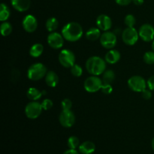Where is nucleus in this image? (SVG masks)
I'll return each instance as SVG.
<instances>
[{"instance_id": "nucleus-1", "label": "nucleus", "mask_w": 154, "mask_h": 154, "mask_svg": "<svg viewBox=\"0 0 154 154\" xmlns=\"http://www.w3.org/2000/svg\"><path fill=\"white\" fill-rule=\"evenodd\" d=\"M83 28L78 23L70 22L65 25L62 29V35L69 42H75L79 40L83 35Z\"/></svg>"}, {"instance_id": "nucleus-2", "label": "nucleus", "mask_w": 154, "mask_h": 154, "mask_svg": "<svg viewBox=\"0 0 154 154\" xmlns=\"http://www.w3.org/2000/svg\"><path fill=\"white\" fill-rule=\"evenodd\" d=\"M86 69L92 75L99 76L106 70V61L100 57L93 56L86 62Z\"/></svg>"}, {"instance_id": "nucleus-3", "label": "nucleus", "mask_w": 154, "mask_h": 154, "mask_svg": "<svg viewBox=\"0 0 154 154\" xmlns=\"http://www.w3.org/2000/svg\"><path fill=\"white\" fill-rule=\"evenodd\" d=\"M47 68L41 63H36L32 65L27 72V77L32 81H38L46 76Z\"/></svg>"}, {"instance_id": "nucleus-4", "label": "nucleus", "mask_w": 154, "mask_h": 154, "mask_svg": "<svg viewBox=\"0 0 154 154\" xmlns=\"http://www.w3.org/2000/svg\"><path fill=\"white\" fill-rule=\"evenodd\" d=\"M42 103L37 102V101H32V102H29L25 108V114L26 116L29 119L38 118L41 115L42 111Z\"/></svg>"}, {"instance_id": "nucleus-5", "label": "nucleus", "mask_w": 154, "mask_h": 154, "mask_svg": "<svg viewBox=\"0 0 154 154\" xmlns=\"http://www.w3.org/2000/svg\"><path fill=\"white\" fill-rule=\"evenodd\" d=\"M128 86L132 91L141 93L145 90L147 84L144 78L139 75H135L128 80Z\"/></svg>"}, {"instance_id": "nucleus-6", "label": "nucleus", "mask_w": 154, "mask_h": 154, "mask_svg": "<svg viewBox=\"0 0 154 154\" xmlns=\"http://www.w3.org/2000/svg\"><path fill=\"white\" fill-rule=\"evenodd\" d=\"M103 84V81L96 75L89 77L84 81V88L89 93H96L101 90Z\"/></svg>"}, {"instance_id": "nucleus-7", "label": "nucleus", "mask_w": 154, "mask_h": 154, "mask_svg": "<svg viewBox=\"0 0 154 154\" xmlns=\"http://www.w3.org/2000/svg\"><path fill=\"white\" fill-rule=\"evenodd\" d=\"M59 61L63 67L72 68L75 64V56L70 50H63L59 54Z\"/></svg>"}, {"instance_id": "nucleus-8", "label": "nucleus", "mask_w": 154, "mask_h": 154, "mask_svg": "<svg viewBox=\"0 0 154 154\" xmlns=\"http://www.w3.org/2000/svg\"><path fill=\"white\" fill-rule=\"evenodd\" d=\"M139 34L134 27H127L122 33V39L126 45L132 46L138 40Z\"/></svg>"}, {"instance_id": "nucleus-9", "label": "nucleus", "mask_w": 154, "mask_h": 154, "mask_svg": "<svg viewBox=\"0 0 154 154\" xmlns=\"http://www.w3.org/2000/svg\"><path fill=\"white\" fill-rule=\"evenodd\" d=\"M100 43L106 49H112L117 45V35L115 33L106 31L101 35Z\"/></svg>"}, {"instance_id": "nucleus-10", "label": "nucleus", "mask_w": 154, "mask_h": 154, "mask_svg": "<svg viewBox=\"0 0 154 154\" xmlns=\"http://www.w3.org/2000/svg\"><path fill=\"white\" fill-rule=\"evenodd\" d=\"M59 120L63 127L70 128L75 124V116L71 110H63L59 117Z\"/></svg>"}, {"instance_id": "nucleus-11", "label": "nucleus", "mask_w": 154, "mask_h": 154, "mask_svg": "<svg viewBox=\"0 0 154 154\" xmlns=\"http://www.w3.org/2000/svg\"><path fill=\"white\" fill-rule=\"evenodd\" d=\"M139 37L144 42H150L154 40V27L148 23L143 24L138 31Z\"/></svg>"}, {"instance_id": "nucleus-12", "label": "nucleus", "mask_w": 154, "mask_h": 154, "mask_svg": "<svg viewBox=\"0 0 154 154\" xmlns=\"http://www.w3.org/2000/svg\"><path fill=\"white\" fill-rule=\"evenodd\" d=\"M48 43L54 49H60L64 45V37L59 32H53L48 35Z\"/></svg>"}, {"instance_id": "nucleus-13", "label": "nucleus", "mask_w": 154, "mask_h": 154, "mask_svg": "<svg viewBox=\"0 0 154 154\" xmlns=\"http://www.w3.org/2000/svg\"><path fill=\"white\" fill-rule=\"evenodd\" d=\"M22 25L24 30L27 32H33L38 27L37 19L33 15L28 14L23 20Z\"/></svg>"}, {"instance_id": "nucleus-14", "label": "nucleus", "mask_w": 154, "mask_h": 154, "mask_svg": "<svg viewBox=\"0 0 154 154\" xmlns=\"http://www.w3.org/2000/svg\"><path fill=\"white\" fill-rule=\"evenodd\" d=\"M96 25L101 31H108L112 26V21L106 14H100L96 19Z\"/></svg>"}, {"instance_id": "nucleus-15", "label": "nucleus", "mask_w": 154, "mask_h": 154, "mask_svg": "<svg viewBox=\"0 0 154 154\" xmlns=\"http://www.w3.org/2000/svg\"><path fill=\"white\" fill-rule=\"evenodd\" d=\"M12 6L19 12H25L29 10L31 5L30 0H11Z\"/></svg>"}, {"instance_id": "nucleus-16", "label": "nucleus", "mask_w": 154, "mask_h": 154, "mask_svg": "<svg viewBox=\"0 0 154 154\" xmlns=\"http://www.w3.org/2000/svg\"><path fill=\"white\" fill-rule=\"evenodd\" d=\"M78 150L81 154H92L96 150V145L90 141H87L80 144Z\"/></svg>"}, {"instance_id": "nucleus-17", "label": "nucleus", "mask_w": 154, "mask_h": 154, "mask_svg": "<svg viewBox=\"0 0 154 154\" xmlns=\"http://www.w3.org/2000/svg\"><path fill=\"white\" fill-rule=\"evenodd\" d=\"M120 53L117 50L111 49L106 54L105 60L109 64H115L120 60Z\"/></svg>"}, {"instance_id": "nucleus-18", "label": "nucleus", "mask_w": 154, "mask_h": 154, "mask_svg": "<svg viewBox=\"0 0 154 154\" xmlns=\"http://www.w3.org/2000/svg\"><path fill=\"white\" fill-rule=\"evenodd\" d=\"M45 82L50 87H55L59 83V77L56 72L49 71L45 76Z\"/></svg>"}, {"instance_id": "nucleus-19", "label": "nucleus", "mask_w": 154, "mask_h": 154, "mask_svg": "<svg viewBox=\"0 0 154 154\" xmlns=\"http://www.w3.org/2000/svg\"><path fill=\"white\" fill-rule=\"evenodd\" d=\"M101 35V30L99 28L96 27H92V28L89 29L86 32V38L88 39L89 41H96L97 39L100 38Z\"/></svg>"}, {"instance_id": "nucleus-20", "label": "nucleus", "mask_w": 154, "mask_h": 154, "mask_svg": "<svg viewBox=\"0 0 154 154\" xmlns=\"http://www.w3.org/2000/svg\"><path fill=\"white\" fill-rule=\"evenodd\" d=\"M26 95L28 99L32 101L39 100L42 98V96H43L42 92L38 90V89L35 88V87H30V88H29V90H27Z\"/></svg>"}, {"instance_id": "nucleus-21", "label": "nucleus", "mask_w": 154, "mask_h": 154, "mask_svg": "<svg viewBox=\"0 0 154 154\" xmlns=\"http://www.w3.org/2000/svg\"><path fill=\"white\" fill-rule=\"evenodd\" d=\"M44 51V47L42 44L36 43L34 44L31 47L29 51L30 56L32 57H38L42 54Z\"/></svg>"}, {"instance_id": "nucleus-22", "label": "nucleus", "mask_w": 154, "mask_h": 154, "mask_svg": "<svg viewBox=\"0 0 154 154\" xmlns=\"http://www.w3.org/2000/svg\"><path fill=\"white\" fill-rule=\"evenodd\" d=\"M114 79H115V74L112 70L109 69V70L105 71V72L103 73V76H102L103 84H111Z\"/></svg>"}, {"instance_id": "nucleus-23", "label": "nucleus", "mask_w": 154, "mask_h": 154, "mask_svg": "<svg viewBox=\"0 0 154 154\" xmlns=\"http://www.w3.org/2000/svg\"><path fill=\"white\" fill-rule=\"evenodd\" d=\"M10 14L11 12L8 7L4 3H2L0 5V20L2 22L6 21L10 17Z\"/></svg>"}, {"instance_id": "nucleus-24", "label": "nucleus", "mask_w": 154, "mask_h": 154, "mask_svg": "<svg viewBox=\"0 0 154 154\" xmlns=\"http://www.w3.org/2000/svg\"><path fill=\"white\" fill-rule=\"evenodd\" d=\"M59 26V21L57 18L51 17L47 20L46 22V29L48 31L53 32L57 29Z\"/></svg>"}, {"instance_id": "nucleus-25", "label": "nucleus", "mask_w": 154, "mask_h": 154, "mask_svg": "<svg viewBox=\"0 0 154 154\" xmlns=\"http://www.w3.org/2000/svg\"><path fill=\"white\" fill-rule=\"evenodd\" d=\"M0 29H1V33L2 36H8L12 32V25L8 22H3L2 23L1 26H0Z\"/></svg>"}, {"instance_id": "nucleus-26", "label": "nucleus", "mask_w": 154, "mask_h": 154, "mask_svg": "<svg viewBox=\"0 0 154 154\" xmlns=\"http://www.w3.org/2000/svg\"><path fill=\"white\" fill-rule=\"evenodd\" d=\"M68 147L69 149H75L76 150L80 146V141L79 138L76 136H71L68 139Z\"/></svg>"}, {"instance_id": "nucleus-27", "label": "nucleus", "mask_w": 154, "mask_h": 154, "mask_svg": "<svg viewBox=\"0 0 154 154\" xmlns=\"http://www.w3.org/2000/svg\"><path fill=\"white\" fill-rule=\"evenodd\" d=\"M144 63L148 65L154 64V51H147L144 55Z\"/></svg>"}, {"instance_id": "nucleus-28", "label": "nucleus", "mask_w": 154, "mask_h": 154, "mask_svg": "<svg viewBox=\"0 0 154 154\" xmlns=\"http://www.w3.org/2000/svg\"><path fill=\"white\" fill-rule=\"evenodd\" d=\"M71 73L72 74V75H74L75 77L77 78H79L83 74V69L81 68V66H79L78 64H75L72 68H71Z\"/></svg>"}, {"instance_id": "nucleus-29", "label": "nucleus", "mask_w": 154, "mask_h": 154, "mask_svg": "<svg viewBox=\"0 0 154 154\" xmlns=\"http://www.w3.org/2000/svg\"><path fill=\"white\" fill-rule=\"evenodd\" d=\"M124 23L127 27H134L136 23V20L132 14H127L125 17Z\"/></svg>"}, {"instance_id": "nucleus-30", "label": "nucleus", "mask_w": 154, "mask_h": 154, "mask_svg": "<svg viewBox=\"0 0 154 154\" xmlns=\"http://www.w3.org/2000/svg\"><path fill=\"white\" fill-rule=\"evenodd\" d=\"M53 105H54V102L50 99H45L42 103V108L44 110H45V111H48V110H50L51 108H52Z\"/></svg>"}, {"instance_id": "nucleus-31", "label": "nucleus", "mask_w": 154, "mask_h": 154, "mask_svg": "<svg viewBox=\"0 0 154 154\" xmlns=\"http://www.w3.org/2000/svg\"><path fill=\"white\" fill-rule=\"evenodd\" d=\"M63 110H71L72 107V102L69 99H64L61 102Z\"/></svg>"}, {"instance_id": "nucleus-32", "label": "nucleus", "mask_w": 154, "mask_h": 154, "mask_svg": "<svg viewBox=\"0 0 154 154\" xmlns=\"http://www.w3.org/2000/svg\"><path fill=\"white\" fill-rule=\"evenodd\" d=\"M101 90H102V92L104 93V94L109 95L112 93L113 87L112 86H111V84H102V88H101Z\"/></svg>"}, {"instance_id": "nucleus-33", "label": "nucleus", "mask_w": 154, "mask_h": 154, "mask_svg": "<svg viewBox=\"0 0 154 154\" xmlns=\"http://www.w3.org/2000/svg\"><path fill=\"white\" fill-rule=\"evenodd\" d=\"M141 96H142L143 99H146V100H148V99H151V97H152L151 90L145 89L144 91L141 92Z\"/></svg>"}, {"instance_id": "nucleus-34", "label": "nucleus", "mask_w": 154, "mask_h": 154, "mask_svg": "<svg viewBox=\"0 0 154 154\" xmlns=\"http://www.w3.org/2000/svg\"><path fill=\"white\" fill-rule=\"evenodd\" d=\"M147 87H148L149 90H154V75L150 77L147 81Z\"/></svg>"}, {"instance_id": "nucleus-35", "label": "nucleus", "mask_w": 154, "mask_h": 154, "mask_svg": "<svg viewBox=\"0 0 154 154\" xmlns=\"http://www.w3.org/2000/svg\"><path fill=\"white\" fill-rule=\"evenodd\" d=\"M115 2L119 5L126 6L130 4L132 2H133V0H115Z\"/></svg>"}, {"instance_id": "nucleus-36", "label": "nucleus", "mask_w": 154, "mask_h": 154, "mask_svg": "<svg viewBox=\"0 0 154 154\" xmlns=\"http://www.w3.org/2000/svg\"><path fill=\"white\" fill-rule=\"evenodd\" d=\"M63 154H79V153L75 149H69V150H66Z\"/></svg>"}, {"instance_id": "nucleus-37", "label": "nucleus", "mask_w": 154, "mask_h": 154, "mask_svg": "<svg viewBox=\"0 0 154 154\" xmlns=\"http://www.w3.org/2000/svg\"><path fill=\"white\" fill-rule=\"evenodd\" d=\"M132 2L136 5H141L144 3V0H133Z\"/></svg>"}, {"instance_id": "nucleus-38", "label": "nucleus", "mask_w": 154, "mask_h": 154, "mask_svg": "<svg viewBox=\"0 0 154 154\" xmlns=\"http://www.w3.org/2000/svg\"><path fill=\"white\" fill-rule=\"evenodd\" d=\"M151 147H152V149L154 150V138L152 139V141H151Z\"/></svg>"}, {"instance_id": "nucleus-39", "label": "nucleus", "mask_w": 154, "mask_h": 154, "mask_svg": "<svg viewBox=\"0 0 154 154\" xmlns=\"http://www.w3.org/2000/svg\"><path fill=\"white\" fill-rule=\"evenodd\" d=\"M152 49H153V51H154V40L152 42Z\"/></svg>"}, {"instance_id": "nucleus-40", "label": "nucleus", "mask_w": 154, "mask_h": 154, "mask_svg": "<svg viewBox=\"0 0 154 154\" xmlns=\"http://www.w3.org/2000/svg\"><path fill=\"white\" fill-rule=\"evenodd\" d=\"M42 94H43V96H45V95H46L47 92L45 91V90H43V91H42Z\"/></svg>"}]
</instances>
